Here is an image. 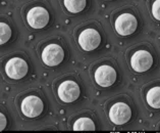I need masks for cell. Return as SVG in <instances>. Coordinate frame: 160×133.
<instances>
[{
    "instance_id": "cell-1",
    "label": "cell",
    "mask_w": 160,
    "mask_h": 133,
    "mask_svg": "<svg viewBox=\"0 0 160 133\" xmlns=\"http://www.w3.org/2000/svg\"><path fill=\"white\" fill-rule=\"evenodd\" d=\"M138 27V21L135 15L131 13H122L115 19V31L122 36H128L136 32Z\"/></svg>"
},
{
    "instance_id": "cell-2",
    "label": "cell",
    "mask_w": 160,
    "mask_h": 133,
    "mask_svg": "<svg viewBox=\"0 0 160 133\" xmlns=\"http://www.w3.org/2000/svg\"><path fill=\"white\" fill-rule=\"evenodd\" d=\"M64 58V51L60 45L52 43L42 51V61L48 66H55L61 64Z\"/></svg>"
},
{
    "instance_id": "cell-3",
    "label": "cell",
    "mask_w": 160,
    "mask_h": 133,
    "mask_svg": "<svg viewBox=\"0 0 160 133\" xmlns=\"http://www.w3.org/2000/svg\"><path fill=\"white\" fill-rule=\"evenodd\" d=\"M29 71L27 61L21 57H12L6 62L5 73L11 79L19 80L24 78Z\"/></svg>"
},
{
    "instance_id": "cell-4",
    "label": "cell",
    "mask_w": 160,
    "mask_h": 133,
    "mask_svg": "<svg viewBox=\"0 0 160 133\" xmlns=\"http://www.w3.org/2000/svg\"><path fill=\"white\" fill-rule=\"evenodd\" d=\"M132 109L126 103H116L109 109V119L115 125H123L130 121Z\"/></svg>"
},
{
    "instance_id": "cell-5",
    "label": "cell",
    "mask_w": 160,
    "mask_h": 133,
    "mask_svg": "<svg viewBox=\"0 0 160 133\" xmlns=\"http://www.w3.org/2000/svg\"><path fill=\"white\" fill-rule=\"evenodd\" d=\"M27 22L33 29H43L49 23L48 10L41 6L33 7L27 14Z\"/></svg>"
},
{
    "instance_id": "cell-6",
    "label": "cell",
    "mask_w": 160,
    "mask_h": 133,
    "mask_svg": "<svg viewBox=\"0 0 160 133\" xmlns=\"http://www.w3.org/2000/svg\"><path fill=\"white\" fill-rule=\"evenodd\" d=\"M80 87L78 85L77 82L72 81V80H68L64 81L58 86L57 89V94L58 97L63 101V103L69 104L72 103V101L77 100L80 96Z\"/></svg>"
},
{
    "instance_id": "cell-7",
    "label": "cell",
    "mask_w": 160,
    "mask_h": 133,
    "mask_svg": "<svg viewBox=\"0 0 160 133\" xmlns=\"http://www.w3.org/2000/svg\"><path fill=\"white\" fill-rule=\"evenodd\" d=\"M153 65L152 54L147 50H138L131 57V66L134 71L138 73H144L148 71Z\"/></svg>"
},
{
    "instance_id": "cell-8",
    "label": "cell",
    "mask_w": 160,
    "mask_h": 133,
    "mask_svg": "<svg viewBox=\"0 0 160 133\" xmlns=\"http://www.w3.org/2000/svg\"><path fill=\"white\" fill-rule=\"evenodd\" d=\"M21 108L22 113L26 117L36 118V117L42 114L43 109H44V104H43L40 97L36 95H30L22 99Z\"/></svg>"
},
{
    "instance_id": "cell-9",
    "label": "cell",
    "mask_w": 160,
    "mask_h": 133,
    "mask_svg": "<svg viewBox=\"0 0 160 133\" xmlns=\"http://www.w3.org/2000/svg\"><path fill=\"white\" fill-rule=\"evenodd\" d=\"M101 43V36L95 29H85L79 36V44L85 51H92Z\"/></svg>"
},
{
    "instance_id": "cell-10",
    "label": "cell",
    "mask_w": 160,
    "mask_h": 133,
    "mask_svg": "<svg viewBox=\"0 0 160 133\" xmlns=\"http://www.w3.org/2000/svg\"><path fill=\"white\" fill-rule=\"evenodd\" d=\"M116 80V71L111 66H100L95 71V81L101 87H109Z\"/></svg>"
},
{
    "instance_id": "cell-11",
    "label": "cell",
    "mask_w": 160,
    "mask_h": 133,
    "mask_svg": "<svg viewBox=\"0 0 160 133\" xmlns=\"http://www.w3.org/2000/svg\"><path fill=\"white\" fill-rule=\"evenodd\" d=\"M146 100L153 109H160V86H155L147 92Z\"/></svg>"
},
{
    "instance_id": "cell-12",
    "label": "cell",
    "mask_w": 160,
    "mask_h": 133,
    "mask_svg": "<svg viewBox=\"0 0 160 133\" xmlns=\"http://www.w3.org/2000/svg\"><path fill=\"white\" fill-rule=\"evenodd\" d=\"M73 130L75 131H94L96 126L92 119L90 118H80L73 124Z\"/></svg>"
},
{
    "instance_id": "cell-13",
    "label": "cell",
    "mask_w": 160,
    "mask_h": 133,
    "mask_svg": "<svg viewBox=\"0 0 160 133\" xmlns=\"http://www.w3.org/2000/svg\"><path fill=\"white\" fill-rule=\"evenodd\" d=\"M64 6L72 13H79L85 9L87 0H63Z\"/></svg>"
},
{
    "instance_id": "cell-14",
    "label": "cell",
    "mask_w": 160,
    "mask_h": 133,
    "mask_svg": "<svg viewBox=\"0 0 160 133\" xmlns=\"http://www.w3.org/2000/svg\"><path fill=\"white\" fill-rule=\"evenodd\" d=\"M11 29L5 23H0V44H4L11 37Z\"/></svg>"
},
{
    "instance_id": "cell-15",
    "label": "cell",
    "mask_w": 160,
    "mask_h": 133,
    "mask_svg": "<svg viewBox=\"0 0 160 133\" xmlns=\"http://www.w3.org/2000/svg\"><path fill=\"white\" fill-rule=\"evenodd\" d=\"M152 14L156 19L160 21V0H155L152 4Z\"/></svg>"
},
{
    "instance_id": "cell-16",
    "label": "cell",
    "mask_w": 160,
    "mask_h": 133,
    "mask_svg": "<svg viewBox=\"0 0 160 133\" xmlns=\"http://www.w3.org/2000/svg\"><path fill=\"white\" fill-rule=\"evenodd\" d=\"M6 126V118L5 116L2 114H0V131H3Z\"/></svg>"
}]
</instances>
